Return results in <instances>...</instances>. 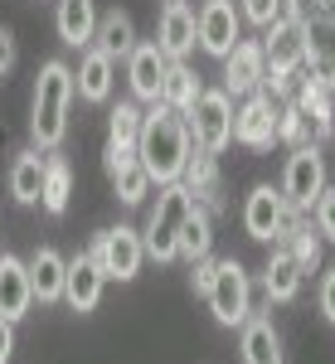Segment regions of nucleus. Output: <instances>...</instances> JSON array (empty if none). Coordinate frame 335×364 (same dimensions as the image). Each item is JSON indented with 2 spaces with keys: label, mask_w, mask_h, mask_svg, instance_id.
I'll list each match as a JSON object with an SVG mask.
<instances>
[{
  "label": "nucleus",
  "mask_w": 335,
  "mask_h": 364,
  "mask_svg": "<svg viewBox=\"0 0 335 364\" xmlns=\"http://www.w3.org/2000/svg\"><path fill=\"white\" fill-rule=\"evenodd\" d=\"M190 122L180 112H170L166 102H151L141 112V136H137V161L146 166V175L156 185H170L180 180V170L190 161Z\"/></svg>",
  "instance_id": "obj_1"
},
{
  "label": "nucleus",
  "mask_w": 335,
  "mask_h": 364,
  "mask_svg": "<svg viewBox=\"0 0 335 364\" xmlns=\"http://www.w3.org/2000/svg\"><path fill=\"white\" fill-rule=\"evenodd\" d=\"M73 68L63 58H49L34 78V102H29V136L39 151H58L68 136V107H73Z\"/></svg>",
  "instance_id": "obj_2"
},
{
  "label": "nucleus",
  "mask_w": 335,
  "mask_h": 364,
  "mask_svg": "<svg viewBox=\"0 0 335 364\" xmlns=\"http://www.w3.org/2000/svg\"><path fill=\"white\" fill-rule=\"evenodd\" d=\"M282 15L302 29L307 73L335 87V0H282Z\"/></svg>",
  "instance_id": "obj_3"
},
{
  "label": "nucleus",
  "mask_w": 335,
  "mask_h": 364,
  "mask_svg": "<svg viewBox=\"0 0 335 364\" xmlns=\"http://www.w3.org/2000/svg\"><path fill=\"white\" fill-rule=\"evenodd\" d=\"M195 209V195L170 180V185H156V204L146 214V228H141V243H146V257L151 262H175L180 257V228Z\"/></svg>",
  "instance_id": "obj_4"
},
{
  "label": "nucleus",
  "mask_w": 335,
  "mask_h": 364,
  "mask_svg": "<svg viewBox=\"0 0 335 364\" xmlns=\"http://www.w3.org/2000/svg\"><path fill=\"white\" fill-rule=\"evenodd\" d=\"M209 311H214V321L219 326H243L252 316V277L248 267L238 262V257H219V267H214V287H209Z\"/></svg>",
  "instance_id": "obj_5"
},
{
  "label": "nucleus",
  "mask_w": 335,
  "mask_h": 364,
  "mask_svg": "<svg viewBox=\"0 0 335 364\" xmlns=\"http://www.w3.org/2000/svg\"><path fill=\"white\" fill-rule=\"evenodd\" d=\"M326 185H331V175H326V156H321V146H297L292 156H287V166H282V195L292 209H302L311 214L316 209V199L326 195Z\"/></svg>",
  "instance_id": "obj_6"
},
{
  "label": "nucleus",
  "mask_w": 335,
  "mask_h": 364,
  "mask_svg": "<svg viewBox=\"0 0 335 364\" xmlns=\"http://www.w3.org/2000/svg\"><path fill=\"white\" fill-rule=\"evenodd\" d=\"M185 122H190V141H195L199 151L219 156V151L233 146V97L223 87H204Z\"/></svg>",
  "instance_id": "obj_7"
},
{
  "label": "nucleus",
  "mask_w": 335,
  "mask_h": 364,
  "mask_svg": "<svg viewBox=\"0 0 335 364\" xmlns=\"http://www.w3.org/2000/svg\"><path fill=\"white\" fill-rule=\"evenodd\" d=\"M87 252L97 257V267L107 272V282H132L146 267V243H141V233L132 224H117V228H102Z\"/></svg>",
  "instance_id": "obj_8"
},
{
  "label": "nucleus",
  "mask_w": 335,
  "mask_h": 364,
  "mask_svg": "<svg viewBox=\"0 0 335 364\" xmlns=\"http://www.w3.org/2000/svg\"><path fill=\"white\" fill-rule=\"evenodd\" d=\"M238 39H243V10L233 0H204L195 10V44L209 58H228Z\"/></svg>",
  "instance_id": "obj_9"
},
{
  "label": "nucleus",
  "mask_w": 335,
  "mask_h": 364,
  "mask_svg": "<svg viewBox=\"0 0 335 364\" xmlns=\"http://www.w3.org/2000/svg\"><path fill=\"white\" fill-rule=\"evenodd\" d=\"M277 97H267L262 87L243 97V107L233 112V141L248 151H272L277 146Z\"/></svg>",
  "instance_id": "obj_10"
},
{
  "label": "nucleus",
  "mask_w": 335,
  "mask_h": 364,
  "mask_svg": "<svg viewBox=\"0 0 335 364\" xmlns=\"http://www.w3.org/2000/svg\"><path fill=\"white\" fill-rule=\"evenodd\" d=\"M287 195H282L277 185H252L248 199H243V233L248 238H257V243H277V233H282V219H287Z\"/></svg>",
  "instance_id": "obj_11"
},
{
  "label": "nucleus",
  "mask_w": 335,
  "mask_h": 364,
  "mask_svg": "<svg viewBox=\"0 0 335 364\" xmlns=\"http://www.w3.org/2000/svg\"><path fill=\"white\" fill-rule=\"evenodd\" d=\"M166 68L170 58L161 54V44L156 39H146V44H137L132 54H127V83H132V97L137 102H161V87H166Z\"/></svg>",
  "instance_id": "obj_12"
},
{
  "label": "nucleus",
  "mask_w": 335,
  "mask_h": 364,
  "mask_svg": "<svg viewBox=\"0 0 335 364\" xmlns=\"http://www.w3.org/2000/svg\"><path fill=\"white\" fill-rule=\"evenodd\" d=\"M262 73H267V58H262V39H238L228 58H223V92L228 97H248L262 87Z\"/></svg>",
  "instance_id": "obj_13"
},
{
  "label": "nucleus",
  "mask_w": 335,
  "mask_h": 364,
  "mask_svg": "<svg viewBox=\"0 0 335 364\" xmlns=\"http://www.w3.org/2000/svg\"><path fill=\"white\" fill-rule=\"evenodd\" d=\"M102 291H107V272L97 267V257H92V252L68 257V272H63V301L78 311V316H87V311H97Z\"/></svg>",
  "instance_id": "obj_14"
},
{
  "label": "nucleus",
  "mask_w": 335,
  "mask_h": 364,
  "mask_svg": "<svg viewBox=\"0 0 335 364\" xmlns=\"http://www.w3.org/2000/svg\"><path fill=\"white\" fill-rule=\"evenodd\" d=\"M156 44L170 63H185L195 49V5L190 0H166L161 5V29H156Z\"/></svg>",
  "instance_id": "obj_15"
},
{
  "label": "nucleus",
  "mask_w": 335,
  "mask_h": 364,
  "mask_svg": "<svg viewBox=\"0 0 335 364\" xmlns=\"http://www.w3.org/2000/svg\"><path fill=\"white\" fill-rule=\"evenodd\" d=\"M180 185L195 195V204H204L209 214H223V175H219V161L209 151L190 146V161L180 170Z\"/></svg>",
  "instance_id": "obj_16"
},
{
  "label": "nucleus",
  "mask_w": 335,
  "mask_h": 364,
  "mask_svg": "<svg viewBox=\"0 0 335 364\" xmlns=\"http://www.w3.org/2000/svg\"><path fill=\"white\" fill-rule=\"evenodd\" d=\"M262 58H267V68H282V73H302V68H307L302 29L292 25L287 15H277L272 25L262 29Z\"/></svg>",
  "instance_id": "obj_17"
},
{
  "label": "nucleus",
  "mask_w": 335,
  "mask_h": 364,
  "mask_svg": "<svg viewBox=\"0 0 335 364\" xmlns=\"http://www.w3.org/2000/svg\"><path fill=\"white\" fill-rule=\"evenodd\" d=\"M34 306V291H29V262L15 252H0V316L5 321H25Z\"/></svg>",
  "instance_id": "obj_18"
},
{
  "label": "nucleus",
  "mask_w": 335,
  "mask_h": 364,
  "mask_svg": "<svg viewBox=\"0 0 335 364\" xmlns=\"http://www.w3.org/2000/svg\"><path fill=\"white\" fill-rule=\"evenodd\" d=\"M112 83H117V58H107L97 44H87L78 68H73V92L83 102H107L112 97Z\"/></svg>",
  "instance_id": "obj_19"
},
{
  "label": "nucleus",
  "mask_w": 335,
  "mask_h": 364,
  "mask_svg": "<svg viewBox=\"0 0 335 364\" xmlns=\"http://www.w3.org/2000/svg\"><path fill=\"white\" fill-rule=\"evenodd\" d=\"M238 355H243V364H282V340H277L272 316L252 311L238 326Z\"/></svg>",
  "instance_id": "obj_20"
},
{
  "label": "nucleus",
  "mask_w": 335,
  "mask_h": 364,
  "mask_svg": "<svg viewBox=\"0 0 335 364\" xmlns=\"http://www.w3.org/2000/svg\"><path fill=\"white\" fill-rule=\"evenodd\" d=\"M63 272H68V257L58 248H34V257H29V291H34L39 306L63 301Z\"/></svg>",
  "instance_id": "obj_21"
},
{
  "label": "nucleus",
  "mask_w": 335,
  "mask_h": 364,
  "mask_svg": "<svg viewBox=\"0 0 335 364\" xmlns=\"http://www.w3.org/2000/svg\"><path fill=\"white\" fill-rule=\"evenodd\" d=\"M292 102L311 117V127H316V141L331 136V122H335V87H326L321 78H311L307 68H302V83L292 92Z\"/></svg>",
  "instance_id": "obj_22"
},
{
  "label": "nucleus",
  "mask_w": 335,
  "mask_h": 364,
  "mask_svg": "<svg viewBox=\"0 0 335 364\" xmlns=\"http://www.w3.org/2000/svg\"><path fill=\"white\" fill-rule=\"evenodd\" d=\"M54 29L68 49H87L97 34V5L92 0H58L54 10Z\"/></svg>",
  "instance_id": "obj_23"
},
{
  "label": "nucleus",
  "mask_w": 335,
  "mask_h": 364,
  "mask_svg": "<svg viewBox=\"0 0 335 364\" xmlns=\"http://www.w3.org/2000/svg\"><path fill=\"white\" fill-rule=\"evenodd\" d=\"M302 267H297V257L282 248H272V257H267V267H262V296H267V306L272 301H297L302 296Z\"/></svg>",
  "instance_id": "obj_24"
},
{
  "label": "nucleus",
  "mask_w": 335,
  "mask_h": 364,
  "mask_svg": "<svg viewBox=\"0 0 335 364\" xmlns=\"http://www.w3.org/2000/svg\"><path fill=\"white\" fill-rule=\"evenodd\" d=\"M68 204H73V166H68V156L49 151V156H44V190H39V209L58 219V214H68Z\"/></svg>",
  "instance_id": "obj_25"
},
{
  "label": "nucleus",
  "mask_w": 335,
  "mask_h": 364,
  "mask_svg": "<svg viewBox=\"0 0 335 364\" xmlns=\"http://www.w3.org/2000/svg\"><path fill=\"white\" fill-rule=\"evenodd\" d=\"M39 190H44V156H39V146H34V151H20V156L10 161V195H15V204L34 209V204H39Z\"/></svg>",
  "instance_id": "obj_26"
},
{
  "label": "nucleus",
  "mask_w": 335,
  "mask_h": 364,
  "mask_svg": "<svg viewBox=\"0 0 335 364\" xmlns=\"http://www.w3.org/2000/svg\"><path fill=\"white\" fill-rule=\"evenodd\" d=\"M92 44H97L107 58H127L132 49H137V25H132V15H127V10H107V15H97V34H92Z\"/></svg>",
  "instance_id": "obj_27"
},
{
  "label": "nucleus",
  "mask_w": 335,
  "mask_h": 364,
  "mask_svg": "<svg viewBox=\"0 0 335 364\" xmlns=\"http://www.w3.org/2000/svg\"><path fill=\"white\" fill-rule=\"evenodd\" d=\"M199 92H204V83H199V73L190 68V63H170V68H166V87H161V102H166L170 112L190 117V107L199 102Z\"/></svg>",
  "instance_id": "obj_28"
},
{
  "label": "nucleus",
  "mask_w": 335,
  "mask_h": 364,
  "mask_svg": "<svg viewBox=\"0 0 335 364\" xmlns=\"http://www.w3.org/2000/svg\"><path fill=\"white\" fill-rule=\"evenodd\" d=\"M209 252H214V214H209L204 204H195L190 219H185V228H180V257H185V262H199V257H209Z\"/></svg>",
  "instance_id": "obj_29"
},
{
  "label": "nucleus",
  "mask_w": 335,
  "mask_h": 364,
  "mask_svg": "<svg viewBox=\"0 0 335 364\" xmlns=\"http://www.w3.org/2000/svg\"><path fill=\"white\" fill-rule=\"evenodd\" d=\"M277 141L287 146V151H297V146H321L316 141V127H311V117L297 107V102H282L277 112Z\"/></svg>",
  "instance_id": "obj_30"
},
{
  "label": "nucleus",
  "mask_w": 335,
  "mask_h": 364,
  "mask_svg": "<svg viewBox=\"0 0 335 364\" xmlns=\"http://www.w3.org/2000/svg\"><path fill=\"white\" fill-rule=\"evenodd\" d=\"M112 185H117V199H122L127 209H137L141 199H146L151 190H156V180L146 175V166H141V161H132V166H122L117 175H112Z\"/></svg>",
  "instance_id": "obj_31"
},
{
  "label": "nucleus",
  "mask_w": 335,
  "mask_h": 364,
  "mask_svg": "<svg viewBox=\"0 0 335 364\" xmlns=\"http://www.w3.org/2000/svg\"><path fill=\"white\" fill-rule=\"evenodd\" d=\"M141 136V107L137 97H127V102H117L107 117V141H117V146H137Z\"/></svg>",
  "instance_id": "obj_32"
},
{
  "label": "nucleus",
  "mask_w": 335,
  "mask_h": 364,
  "mask_svg": "<svg viewBox=\"0 0 335 364\" xmlns=\"http://www.w3.org/2000/svg\"><path fill=\"white\" fill-rule=\"evenodd\" d=\"M311 224L321 228V238L335 243V185H326V195L316 199V209H311Z\"/></svg>",
  "instance_id": "obj_33"
},
{
  "label": "nucleus",
  "mask_w": 335,
  "mask_h": 364,
  "mask_svg": "<svg viewBox=\"0 0 335 364\" xmlns=\"http://www.w3.org/2000/svg\"><path fill=\"white\" fill-rule=\"evenodd\" d=\"M282 15V0H243V20H252L257 29H267Z\"/></svg>",
  "instance_id": "obj_34"
},
{
  "label": "nucleus",
  "mask_w": 335,
  "mask_h": 364,
  "mask_svg": "<svg viewBox=\"0 0 335 364\" xmlns=\"http://www.w3.org/2000/svg\"><path fill=\"white\" fill-rule=\"evenodd\" d=\"M132 161H137V146H117V141H107V146H102V170H107V180L122 166H132Z\"/></svg>",
  "instance_id": "obj_35"
},
{
  "label": "nucleus",
  "mask_w": 335,
  "mask_h": 364,
  "mask_svg": "<svg viewBox=\"0 0 335 364\" xmlns=\"http://www.w3.org/2000/svg\"><path fill=\"white\" fill-rule=\"evenodd\" d=\"M195 272H190V287H195V296H209V287H214V267H219V257L209 252V257H199V262H190Z\"/></svg>",
  "instance_id": "obj_36"
},
{
  "label": "nucleus",
  "mask_w": 335,
  "mask_h": 364,
  "mask_svg": "<svg viewBox=\"0 0 335 364\" xmlns=\"http://www.w3.org/2000/svg\"><path fill=\"white\" fill-rule=\"evenodd\" d=\"M316 306H321V316L335 326V267H326L321 272V287H316Z\"/></svg>",
  "instance_id": "obj_37"
},
{
  "label": "nucleus",
  "mask_w": 335,
  "mask_h": 364,
  "mask_svg": "<svg viewBox=\"0 0 335 364\" xmlns=\"http://www.w3.org/2000/svg\"><path fill=\"white\" fill-rule=\"evenodd\" d=\"M15 58H20V49H15V29H10V25H0V83L10 78Z\"/></svg>",
  "instance_id": "obj_38"
},
{
  "label": "nucleus",
  "mask_w": 335,
  "mask_h": 364,
  "mask_svg": "<svg viewBox=\"0 0 335 364\" xmlns=\"http://www.w3.org/2000/svg\"><path fill=\"white\" fill-rule=\"evenodd\" d=\"M10 355H15V321L0 316V364H10Z\"/></svg>",
  "instance_id": "obj_39"
},
{
  "label": "nucleus",
  "mask_w": 335,
  "mask_h": 364,
  "mask_svg": "<svg viewBox=\"0 0 335 364\" xmlns=\"http://www.w3.org/2000/svg\"><path fill=\"white\" fill-rule=\"evenodd\" d=\"M331 136H335V122H331Z\"/></svg>",
  "instance_id": "obj_40"
}]
</instances>
